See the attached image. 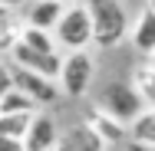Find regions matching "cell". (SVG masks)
Returning <instances> with one entry per match:
<instances>
[{"label": "cell", "instance_id": "6da1fadb", "mask_svg": "<svg viewBox=\"0 0 155 151\" xmlns=\"http://www.w3.org/2000/svg\"><path fill=\"white\" fill-rule=\"evenodd\" d=\"M89 13V30H93V43L102 49L119 46L129 33V13H125L122 0H86L83 3Z\"/></svg>", "mask_w": 155, "mask_h": 151}, {"label": "cell", "instance_id": "7a4b0ae2", "mask_svg": "<svg viewBox=\"0 0 155 151\" xmlns=\"http://www.w3.org/2000/svg\"><path fill=\"white\" fill-rule=\"evenodd\" d=\"M53 43L63 46V49H69V53H76V49H86L89 43H93V30H89V13H86V7H63L60 20H56V27H53Z\"/></svg>", "mask_w": 155, "mask_h": 151}, {"label": "cell", "instance_id": "3957f363", "mask_svg": "<svg viewBox=\"0 0 155 151\" xmlns=\"http://www.w3.org/2000/svg\"><path fill=\"white\" fill-rule=\"evenodd\" d=\"M93 56L86 53V49H76V53H69L66 59H60V72H56V79H60V95H69V99H83L86 92H89V82H93Z\"/></svg>", "mask_w": 155, "mask_h": 151}, {"label": "cell", "instance_id": "277c9868", "mask_svg": "<svg viewBox=\"0 0 155 151\" xmlns=\"http://www.w3.org/2000/svg\"><path fill=\"white\" fill-rule=\"evenodd\" d=\"M96 109H102L106 115H112L116 121H132L142 109H149L142 99H139V92L132 89L129 82H109L106 89L99 92V99H96Z\"/></svg>", "mask_w": 155, "mask_h": 151}, {"label": "cell", "instance_id": "5b68a950", "mask_svg": "<svg viewBox=\"0 0 155 151\" xmlns=\"http://www.w3.org/2000/svg\"><path fill=\"white\" fill-rule=\"evenodd\" d=\"M10 79H13V89H20L33 105H53L60 99V86L56 79H46L40 72L30 69H20V66H10Z\"/></svg>", "mask_w": 155, "mask_h": 151}, {"label": "cell", "instance_id": "8992f818", "mask_svg": "<svg viewBox=\"0 0 155 151\" xmlns=\"http://www.w3.org/2000/svg\"><path fill=\"white\" fill-rule=\"evenodd\" d=\"M20 141H23V151H50L60 141V125L50 112H33Z\"/></svg>", "mask_w": 155, "mask_h": 151}, {"label": "cell", "instance_id": "52a82bcc", "mask_svg": "<svg viewBox=\"0 0 155 151\" xmlns=\"http://www.w3.org/2000/svg\"><path fill=\"white\" fill-rule=\"evenodd\" d=\"M10 53V59L13 66H20V69H30V72H40V76H46V79H56V72H60V53H36L30 46H23L20 39L7 49Z\"/></svg>", "mask_w": 155, "mask_h": 151}, {"label": "cell", "instance_id": "ba28073f", "mask_svg": "<svg viewBox=\"0 0 155 151\" xmlns=\"http://www.w3.org/2000/svg\"><path fill=\"white\" fill-rule=\"evenodd\" d=\"M83 125L93 131L106 148H109V145H125V125H122V121H116L112 115H106V112H102V109H96V105L86 112Z\"/></svg>", "mask_w": 155, "mask_h": 151}, {"label": "cell", "instance_id": "9c48e42d", "mask_svg": "<svg viewBox=\"0 0 155 151\" xmlns=\"http://www.w3.org/2000/svg\"><path fill=\"white\" fill-rule=\"evenodd\" d=\"M132 46L142 56H152L155 53V13H152V7H145L139 13V20L132 23Z\"/></svg>", "mask_w": 155, "mask_h": 151}, {"label": "cell", "instance_id": "30bf717a", "mask_svg": "<svg viewBox=\"0 0 155 151\" xmlns=\"http://www.w3.org/2000/svg\"><path fill=\"white\" fill-rule=\"evenodd\" d=\"M60 13H63V3H56V0H36V3L30 7V13H27V27L50 33L53 27H56Z\"/></svg>", "mask_w": 155, "mask_h": 151}, {"label": "cell", "instance_id": "8fae6325", "mask_svg": "<svg viewBox=\"0 0 155 151\" xmlns=\"http://www.w3.org/2000/svg\"><path fill=\"white\" fill-rule=\"evenodd\" d=\"M129 86L139 92V99L152 109V102H155V66L152 59H145V62H139L135 69H132V76H129Z\"/></svg>", "mask_w": 155, "mask_h": 151}, {"label": "cell", "instance_id": "7c38bea8", "mask_svg": "<svg viewBox=\"0 0 155 151\" xmlns=\"http://www.w3.org/2000/svg\"><path fill=\"white\" fill-rule=\"evenodd\" d=\"M125 138L139 145H155V112L142 109L132 121H125Z\"/></svg>", "mask_w": 155, "mask_h": 151}, {"label": "cell", "instance_id": "4fadbf2b", "mask_svg": "<svg viewBox=\"0 0 155 151\" xmlns=\"http://www.w3.org/2000/svg\"><path fill=\"white\" fill-rule=\"evenodd\" d=\"M60 141H63L69 151H106V145L96 138L83 121H79V125H73V128H66V135H60Z\"/></svg>", "mask_w": 155, "mask_h": 151}, {"label": "cell", "instance_id": "5bb4252c", "mask_svg": "<svg viewBox=\"0 0 155 151\" xmlns=\"http://www.w3.org/2000/svg\"><path fill=\"white\" fill-rule=\"evenodd\" d=\"M17 112H27V115H30V112H36V105H33L20 89L10 86V89L0 95V115H17Z\"/></svg>", "mask_w": 155, "mask_h": 151}, {"label": "cell", "instance_id": "9a60e30c", "mask_svg": "<svg viewBox=\"0 0 155 151\" xmlns=\"http://www.w3.org/2000/svg\"><path fill=\"white\" fill-rule=\"evenodd\" d=\"M20 30H23L20 20H17L7 7H0V53H7V49L20 39Z\"/></svg>", "mask_w": 155, "mask_h": 151}, {"label": "cell", "instance_id": "2e32d148", "mask_svg": "<svg viewBox=\"0 0 155 151\" xmlns=\"http://www.w3.org/2000/svg\"><path fill=\"white\" fill-rule=\"evenodd\" d=\"M20 43L30 46V49H36V53H56V43H53V36H50L46 30L23 27V30H20Z\"/></svg>", "mask_w": 155, "mask_h": 151}, {"label": "cell", "instance_id": "e0dca14e", "mask_svg": "<svg viewBox=\"0 0 155 151\" xmlns=\"http://www.w3.org/2000/svg\"><path fill=\"white\" fill-rule=\"evenodd\" d=\"M33 115V112H30ZM30 115L27 112H17V115H0V135L3 138H23L27 125H30Z\"/></svg>", "mask_w": 155, "mask_h": 151}, {"label": "cell", "instance_id": "ac0fdd59", "mask_svg": "<svg viewBox=\"0 0 155 151\" xmlns=\"http://www.w3.org/2000/svg\"><path fill=\"white\" fill-rule=\"evenodd\" d=\"M0 151H23V141H20V138H3V135H0Z\"/></svg>", "mask_w": 155, "mask_h": 151}, {"label": "cell", "instance_id": "d6986e66", "mask_svg": "<svg viewBox=\"0 0 155 151\" xmlns=\"http://www.w3.org/2000/svg\"><path fill=\"white\" fill-rule=\"evenodd\" d=\"M10 86H13V79H10V66H3V62H0V95L10 89Z\"/></svg>", "mask_w": 155, "mask_h": 151}, {"label": "cell", "instance_id": "ffe728a7", "mask_svg": "<svg viewBox=\"0 0 155 151\" xmlns=\"http://www.w3.org/2000/svg\"><path fill=\"white\" fill-rule=\"evenodd\" d=\"M20 3H27V0H0V7H7V10L10 7H20Z\"/></svg>", "mask_w": 155, "mask_h": 151}, {"label": "cell", "instance_id": "44dd1931", "mask_svg": "<svg viewBox=\"0 0 155 151\" xmlns=\"http://www.w3.org/2000/svg\"><path fill=\"white\" fill-rule=\"evenodd\" d=\"M56 151H69V148H66V145H63V141H56Z\"/></svg>", "mask_w": 155, "mask_h": 151}, {"label": "cell", "instance_id": "7402d4cb", "mask_svg": "<svg viewBox=\"0 0 155 151\" xmlns=\"http://www.w3.org/2000/svg\"><path fill=\"white\" fill-rule=\"evenodd\" d=\"M56 3H66V0H56Z\"/></svg>", "mask_w": 155, "mask_h": 151}, {"label": "cell", "instance_id": "603a6c76", "mask_svg": "<svg viewBox=\"0 0 155 151\" xmlns=\"http://www.w3.org/2000/svg\"><path fill=\"white\" fill-rule=\"evenodd\" d=\"M50 151H56V148H50Z\"/></svg>", "mask_w": 155, "mask_h": 151}]
</instances>
